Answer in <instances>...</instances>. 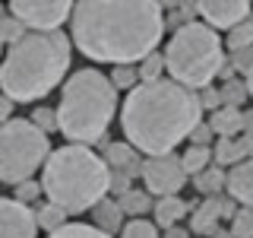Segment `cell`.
<instances>
[{
    "label": "cell",
    "instance_id": "obj_1",
    "mask_svg": "<svg viewBox=\"0 0 253 238\" xmlns=\"http://www.w3.org/2000/svg\"><path fill=\"white\" fill-rule=\"evenodd\" d=\"M165 35L162 3H105L85 0L70 13V42L98 63L126 67L155 54Z\"/></svg>",
    "mask_w": 253,
    "mask_h": 238
},
{
    "label": "cell",
    "instance_id": "obj_2",
    "mask_svg": "<svg viewBox=\"0 0 253 238\" xmlns=\"http://www.w3.org/2000/svg\"><path fill=\"white\" fill-rule=\"evenodd\" d=\"M200 121V92L184 89L171 79L139 83L133 92H126V102L121 105V130L142 159L174 153L177 143L190 140Z\"/></svg>",
    "mask_w": 253,
    "mask_h": 238
},
{
    "label": "cell",
    "instance_id": "obj_3",
    "mask_svg": "<svg viewBox=\"0 0 253 238\" xmlns=\"http://www.w3.org/2000/svg\"><path fill=\"white\" fill-rule=\"evenodd\" d=\"M73 42L63 32H26L0 60V92L13 102H38L67 83Z\"/></svg>",
    "mask_w": 253,
    "mask_h": 238
},
{
    "label": "cell",
    "instance_id": "obj_4",
    "mask_svg": "<svg viewBox=\"0 0 253 238\" xmlns=\"http://www.w3.org/2000/svg\"><path fill=\"white\" fill-rule=\"evenodd\" d=\"M42 190L47 203L60 206L67 216L92 213L111 190V172L95 149L67 143L51 149L42 169Z\"/></svg>",
    "mask_w": 253,
    "mask_h": 238
},
{
    "label": "cell",
    "instance_id": "obj_5",
    "mask_svg": "<svg viewBox=\"0 0 253 238\" xmlns=\"http://www.w3.org/2000/svg\"><path fill=\"white\" fill-rule=\"evenodd\" d=\"M117 115V89L95 67H83L67 76L57 105V127L70 143L89 146L108 140V127Z\"/></svg>",
    "mask_w": 253,
    "mask_h": 238
},
{
    "label": "cell",
    "instance_id": "obj_6",
    "mask_svg": "<svg viewBox=\"0 0 253 238\" xmlns=\"http://www.w3.org/2000/svg\"><path fill=\"white\" fill-rule=\"evenodd\" d=\"M162 58H165V73H168L171 83L203 92L206 86H212V79L225 67V42L218 38L215 29L193 19L171 35Z\"/></svg>",
    "mask_w": 253,
    "mask_h": 238
},
{
    "label": "cell",
    "instance_id": "obj_7",
    "mask_svg": "<svg viewBox=\"0 0 253 238\" xmlns=\"http://www.w3.org/2000/svg\"><path fill=\"white\" fill-rule=\"evenodd\" d=\"M51 140L29 118H13L0 127V184H22L44 169Z\"/></svg>",
    "mask_w": 253,
    "mask_h": 238
},
{
    "label": "cell",
    "instance_id": "obj_8",
    "mask_svg": "<svg viewBox=\"0 0 253 238\" xmlns=\"http://www.w3.org/2000/svg\"><path fill=\"white\" fill-rule=\"evenodd\" d=\"M70 13H73V3L67 0H16L10 3V16L19 19L26 32H60Z\"/></svg>",
    "mask_w": 253,
    "mask_h": 238
},
{
    "label": "cell",
    "instance_id": "obj_9",
    "mask_svg": "<svg viewBox=\"0 0 253 238\" xmlns=\"http://www.w3.org/2000/svg\"><path fill=\"white\" fill-rule=\"evenodd\" d=\"M142 184L152 197H177L187 184V172L180 165V156H152L142 162Z\"/></svg>",
    "mask_w": 253,
    "mask_h": 238
},
{
    "label": "cell",
    "instance_id": "obj_10",
    "mask_svg": "<svg viewBox=\"0 0 253 238\" xmlns=\"http://www.w3.org/2000/svg\"><path fill=\"white\" fill-rule=\"evenodd\" d=\"M0 238H38L35 210L13 197H0Z\"/></svg>",
    "mask_w": 253,
    "mask_h": 238
},
{
    "label": "cell",
    "instance_id": "obj_11",
    "mask_svg": "<svg viewBox=\"0 0 253 238\" xmlns=\"http://www.w3.org/2000/svg\"><path fill=\"white\" fill-rule=\"evenodd\" d=\"M196 16H203V22L215 32H231L244 19H250V3L247 0H203L196 3Z\"/></svg>",
    "mask_w": 253,
    "mask_h": 238
},
{
    "label": "cell",
    "instance_id": "obj_12",
    "mask_svg": "<svg viewBox=\"0 0 253 238\" xmlns=\"http://www.w3.org/2000/svg\"><path fill=\"white\" fill-rule=\"evenodd\" d=\"M105 165H108V172H114V175H126V178H136V175H142V159L136 149L130 146V143H105Z\"/></svg>",
    "mask_w": 253,
    "mask_h": 238
},
{
    "label": "cell",
    "instance_id": "obj_13",
    "mask_svg": "<svg viewBox=\"0 0 253 238\" xmlns=\"http://www.w3.org/2000/svg\"><path fill=\"white\" fill-rule=\"evenodd\" d=\"M225 187L234 203H241L244 210H253V159H244V162L228 169Z\"/></svg>",
    "mask_w": 253,
    "mask_h": 238
},
{
    "label": "cell",
    "instance_id": "obj_14",
    "mask_svg": "<svg viewBox=\"0 0 253 238\" xmlns=\"http://www.w3.org/2000/svg\"><path fill=\"white\" fill-rule=\"evenodd\" d=\"M218 222H221V203H218V197H206L200 206L190 210V232H196V235L212 238V235L218 232Z\"/></svg>",
    "mask_w": 253,
    "mask_h": 238
},
{
    "label": "cell",
    "instance_id": "obj_15",
    "mask_svg": "<svg viewBox=\"0 0 253 238\" xmlns=\"http://www.w3.org/2000/svg\"><path fill=\"white\" fill-rule=\"evenodd\" d=\"M92 226L98 229V232H105V235H121V229L126 226V216H124V210H121V203L117 200H101L98 206H92Z\"/></svg>",
    "mask_w": 253,
    "mask_h": 238
},
{
    "label": "cell",
    "instance_id": "obj_16",
    "mask_svg": "<svg viewBox=\"0 0 253 238\" xmlns=\"http://www.w3.org/2000/svg\"><path fill=\"white\" fill-rule=\"evenodd\" d=\"M209 127H212V133H215L218 140L241 137L244 133V108H225L221 105L218 111H212Z\"/></svg>",
    "mask_w": 253,
    "mask_h": 238
},
{
    "label": "cell",
    "instance_id": "obj_17",
    "mask_svg": "<svg viewBox=\"0 0 253 238\" xmlns=\"http://www.w3.org/2000/svg\"><path fill=\"white\" fill-rule=\"evenodd\" d=\"M152 213H155V226L158 229H174L177 222H184L190 206L184 203V197H158Z\"/></svg>",
    "mask_w": 253,
    "mask_h": 238
},
{
    "label": "cell",
    "instance_id": "obj_18",
    "mask_svg": "<svg viewBox=\"0 0 253 238\" xmlns=\"http://www.w3.org/2000/svg\"><path fill=\"white\" fill-rule=\"evenodd\" d=\"M117 203H121V210H124V216H130V219H146V213L152 210V194H149L146 187H130L126 194L117 197Z\"/></svg>",
    "mask_w": 253,
    "mask_h": 238
},
{
    "label": "cell",
    "instance_id": "obj_19",
    "mask_svg": "<svg viewBox=\"0 0 253 238\" xmlns=\"http://www.w3.org/2000/svg\"><path fill=\"white\" fill-rule=\"evenodd\" d=\"M225 181H228V172L221 169V165L212 162L206 172L193 175V187L200 190L203 197H221V190H225Z\"/></svg>",
    "mask_w": 253,
    "mask_h": 238
},
{
    "label": "cell",
    "instance_id": "obj_20",
    "mask_svg": "<svg viewBox=\"0 0 253 238\" xmlns=\"http://www.w3.org/2000/svg\"><path fill=\"white\" fill-rule=\"evenodd\" d=\"M247 159V153H244V143L241 137H231V140H215V146H212V162L221 165V169H231V165L244 162Z\"/></svg>",
    "mask_w": 253,
    "mask_h": 238
},
{
    "label": "cell",
    "instance_id": "obj_21",
    "mask_svg": "<svg viewBox=\"0 0 253 238\" xmlns=\"http://www.w3.org/2000/svg\"><path fill=\"white\" fill-rule=\"evenodd\" d=\"M22 35H26V26L10 16V6L0 3V54H3L10 45H16Z\"/></svg>",
    "mask_w": 253,
    "mask_h": 238
},
{
    "label": "cell",
    "instance_id": "obj_22",
    "mask_svg": "<svg viewBox=\"0 0 253 238\" xmlns=\"http://www.w3.org/2000/svg\"><path fill=\"white\" fill-rule=\"evenodd\" d=\"M180 165H184V172H187V178L190 175H200L206 172L212 165V146L206 149V146H190L184 156H180Z\"/></svg>",
    "mask_w": 253,
    "mask_h": 238
},
{
    "label": "cell",
    "instance_id": "obj_23",
    "mask_svg": "<svg viewBox=\"0 0 253 238\" xmlns=\"http://www.w3.org/2000/svg\"><path fill=\"white\" fill-rule=\"evenodd\" d=\"M35 219H38V229H44V232L51 235V232H57V229L67 226V219H70V216L60 210V206L44 203V206H38V210H35Z\"/></svg>",
    "mask_w": 253,
    "mask_h": 238
},
{
    "label": "cell",
    "instance_id": "obj_24",
    "mask_svg": "<svg viewBox=\"0 0 253 238\" xmlns=\"http://www.w3.org/2000/svg\"><path fill=\"white\" fill-rule=\"evenodd\" d=\"M218 95H221V105L225 108H244V102H247V86H244V79H228V83L218 86Z\"/></svg>",
    "mask_w": 253,
    "mask_h": 238
},
{
    "label": "cell",
    "instance_id": "obj_25",
    "mask_svg": "<svg viewBox=\"0 0 253 238\" xmlns=\"http://www.w3.org/2000/svg\"><path fill=\"white\" fill-rule=\"evenodd\" d=\"M108 79H111V86H114L117 92H124V89L133 92V89L139 86V70L133 67V63H126V67H114Z\"/></svg>",
    "mask_w": 253,
    "mask_h": 238
},
{
    "label": "cell",
    "instance_id": "obj_26",
    "mask_svg": "<svg viewBox=\"0 0 253 238\" xmlns=\"http://www.w3.org/2000/svg\"><path fill=\"white\" fill-rule=\"evenodd\" d=\"M47 238H111L105 232H98L95 226H89V222H67L63 229H57V232H51Z\"/></svg>",
    "mask_w": 253,
    "mask_h": 238
},
{
    "label": "cell",
    "instance_id": "obj_27",
    "mask_svg": "<svg viewBox=\"0 0 253 238\" xmlns=\"http://www.w3.org/2000/svg\"><path fill=\"white\" fill-rule=\"evenodd\" d=\"M29 121L38 127V130L44 133V137H51V133H57V108H47V105H38L35 111L29 115Z\"/></svg>",
    "mask_w": 253,
    "mask_h": 238
},
{
    "label": "cell",
    "instance_id": "obj_28",
    "mask_svg": "<svg viewBox=\"0 0 253 238\" xmlns=\"http://www.w3.org/2000/svg\"><path fill=\"white\" fill-rule=\"evenodd\" d=\"M244 48H253V19H244L228 32V51H244Z\"/></svg>",
    "mask_w": 253,
    "mask_h": 238
},
{
    "label": "cell",
    "instance_id": "obj_29",
    "mask_svg": "<svg viewBox=\"0 0 253 238\" xmlns=\"http://www.w3.org/2000/svg\"><path fill=\"white\" fill-rule=\"evenodd\" d=\"M121 238H162V232L152 219H130L121 229Z\"/></svg>",
    "mask_w": 253,
    "mask_h": 238
},
{
    "label": "cell",
    "instance_id": "obj_30",
    "mask_svg": "<svg viewBox=\"0 0 253 238\" xmlns=\"http://www.w3.org/2000/svg\"><path fill=\"white\" fill-rule=\"evenodd\" d=\"M139 83H155V79H165L162 73H165V58L162 54H149L146 60H139Z\"/></svg>",
    "mask_w": 253,
    "mask_h": 238
},
{
    "label": "cell",
    "instance_id": "obj_31",
    "mask_svg": "<svg viewBox=\"0 0 253 238\" xmlns=\"http://www.w3.org/2000/svg\"><path fill=\"white\" fill-rule=\"evenodd\" d=\"M168 10H171V16H165V29L171 26L174 32L184 29L187 22H193V16H196V6L193 3H177V6H168Z\"/></svg>",
    "mask_w": 253,
    "mask_h": 238
},
{
    "label": "cell",
    "instance_id": "obj_32",
    "mask_svg": "<svg viewBox=\"0 0 253 238\" xmlns=\"http://www.w3.org/2000/svg\"><path fill=\"white\" fill-rule=\"evenodd\" d=\"M38 197H44V190H42V181H35V178L22 181V184L13 187V200H19V203H26V206H32Z\"/></svg>",
    "mask_w": 253,
    "mask_h": 238
},
{
    "label": "cell",
    "instance_id": "obj_33",
    "mask_svg": "<svg viewBox=\"0 0 253 238\" xmlns=\"http://www.w3.org/2000/svg\"><path fill=\"white\" fill-rule=\"evenodd\" d=\"M231 238H253V210H237L231 219Z\"/></svg>",
    "mask_w": 253,
    "mask_h": 238
},
{
    "label": "cell",
    "instance_id": "obj_34",
    "mask_svg": "<svg viewBox=\"0 0 253 238\" xmlns=\"http://www.w3.org/2000/svg\"><path fill=\"white\" fill-rule=\"evenodd\" d=\"M228 67L234 70V76H237V73L247 76L250 70H253V48H244V51H231V60H228Z\"/></svg>",
    "mask_w": 253,
    "mask_h": 238
},
{
    "label": "cell",
    "instance_id": "obj_35",
    "mask_svg": "<svg viewBox=\"0 0 253 238\" xmlns=\"http://www.w3.org/2000/svg\"><path fill=\"white\" fill-rule=\"evenodd\" d=\"M212 137H215V133H212V127H209V121H200L193 127V133H190V146H206L209 149V143H212Z\"/></svg>",
    "mask_w": 253,
    "mask_h": 238
},
{
    "label": "cell",
    "instance_id": "obj_36",
    "mask_svg": "<svg viewBox=\"0 0 253 238\" xmlns=\"http://www.w3.org/2000/svg\"><path fill=\"white\" fill-rule=\"evenodd\" d=\"M200 105L209 108V111H218V108H221V95H218L215 86H206V89L200 92Z\"/></svg>",
    "mask_w": 253,
    "mask_h": 238
},
{
    "label": "cell",
    "instance_id": "obj_37",
    "mask_svg": "<svg viewBox=\"0 0 253 238\" xmlns=\"http://www.w3.org/2000/svg\"><path fill=\"white\" fill-rule=\"evenodd\" d=\"M13 105H16V102H13V99H6V95L0 92V127L13 121Z\"/></svg>",
    "mask_w": 253,
    "mask_h": 238
},
{
    "label": "cell",
    "instance_id": "obj_38",
    "mask_svg": "<svg viewBox=\"0 0 253 238\" xmlns=\"http://www.w3.org/2000/svg\"><path fill=\"white\" fill-rule=\"evenodd\" d=\"M218 203H221V222H231L234 213H237L234 200H231V197H218Z\"/></svg>",
    "mask_w": 253,
    "mask_h": 238
},
{
    "label": "cell",
    "instance_id": "obj_39",
    "mask_svg": "<svg viewBox=\"0 0 253 238\" xmlns=\"http://www.w3.org/2000/svg\"><path fill=\"white\" fill-rule=\"evenodd\" d=\"M162 238H187V229H180V226L165 229V235H162Z\"/></svg>",
    "mask_w": 253,
    "mask_h": 238
},
{
    "label": "cell",
    "instance_id": "obj_40",
    "mask_svg": "<svg viewBox=\"0 0 253 238\" xmlns=\"http://www.w3.org/2000/svg\"><path fill=\"white\" fill-rule=\"evenodd\" d=\"M244 86H247V99H253V70L244 76Z\"/></svg>",
    "mask_w": 253,
    "mask_h": 238
},
{
    "label": "cell",
    "instance_id": "obj_41",
    "mask_svg": "<svg viewBox=\"0 0 253 238\" xmlns=\"http://www.w3.org/2000/svg\"><path fill=\"white\" fill-rule=\"evenodd\" d=\"M212 238H231V232H225V229H218V232L212 235Z\"/></svg>",
    "mask_w": 253,
    "mask_h": 238
}]
</instances>
